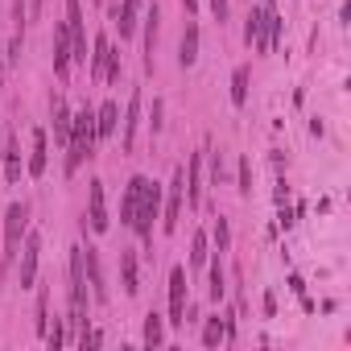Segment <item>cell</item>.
<instances>
[{
    "instance_id": "6da1fadb",
    "label": "cell",
    "mask_w": 351,
    "mask_h": 351,
    "mask_svg": "<svg viewBox=\"0 0 351 351\" xmlns=\"http://www.w3.org/2000/svg\"><path fill=\"white\" fill-rule=\"evenodd\" d=\"M95 108L83 104L71 120V141H66V173H79V165L87 157H95Z\"/></svg>"
},
{
    "instance_id": "7a4b0ae2",
    "label": "cell",
    "mask_w": 351,
    "mask_h": 351,
    "mask_svg": "<svg viewBox=\"0 0 351 351\" xmlns=\"http://www.w3.org/2000/svg\"><path fill=\"white\" fill-rule=\"evenodd\" d=\"M157 211H161V186L145 178L141 199H136V215H132V232H136L145 244H153V219H157Z\"/></svg>"
},
{
    "instance_id": "3957f363",
    "label": "cell",
    "mask_w": 351,
    "mask_h": 351,
    "mask_svg": "<svg viewBox=\"0 0 351 351\" xmlns=\"http://www.w3.org/2000/svg\"><path fill=\"white\" fill-rule=\"evenodd\" d=\"M25 228H29V203H13L9 215H5V269L17 261L21 240H25Z\"/></svg>"
},
{
    "instance_id": "277c9868",
    "label": "cell",
    "mask_w": 351,
    "mask_h": 351,
    "mask_svg": "<svg viewBox=\"0 0 351 351\" xmlns=\"http://www.w3.org/2000/svg\"><path fill=\"white\" fill-rule=\"evenodd\" d=\"M186 302H191L186 269L173 265V269H169V322H173V326H186Z\"/></svg>"
},
{
    "instance_id": "5b68a950",
    "label": "cell",
    "mask_w": 351,
    "mask_h": 351,
    "mask_svg": "<svg viewBox=\"0 0 351 351\" xmlns=\"http://www.w3.org/2000/svg\"><path fill=\"white\" fill-rule=\"evenodd\" d=\"M182 195H186V169L178 165V169H173V178H169V195H165V219H161L165 232H178V219H182Z\"/></svg>"
},
{
    "instance_id": "8992f818",
    "label": "cell",
    "mask_w": 351,
    "mask_h": 351,
    "mask_svg": "<svg viewBox=\"0 0 351 351\" xmlns=\"http://www.w3.org/2000/svg\"><path fill=\"white\" fill-rule=\"evenodd\" d=\"M66 34H71V54L75 62H87V25H83V5L79 0H66Z\"/></svg>"
},
{
    "instance_id": "52a82bcc",
    "label": "cell",
    "mask_w": 351,
    "mask_h": 351,
    "mask_svg": "<svg viewBox=\"0 0 351 351\" xmlns=\"http://www.w3.org/2000/svg\"><path fill=\"white\" fill-rule=\"evenodd\" d=\"M83 223H91L95 236H104V232L112 228V219H108V203H104V182H99V178L87 182V219H83Z\"/></svg>"
},
{
    "instance_id": "ba28073f",
    "label": "cell",
    "mask_w": 351,
    "mask_h": 351,
    "mask_svg": "<svg viewBox=\"0 0 351 351\" xmlns=\"http://www.w3.org/2000/svg\"><path fill=\"white\" fill-rule=\"evenodd\" d=\"M21 273H17V281H21V289H29V285H38V256H42V236H25V244H21Z\"/></svg>"
},
{
    "instance_id": "9c48e42d",
    "label": "cell",
    "mask_w": 351,
    "mask_h": 351,
    "mask_svg": "<svg viewBox=\"0 0 351 351\" xmlns=\"http://www.w3.org/2000/svg\"><path fill=\"white\" fill-rule=\"evenodd\" d=\"M71 66H75V54H71V34H66V25L58 21V25H54V75L66 83V79H71Z\"/></svg>"
},
{
    "instance_id": "30bf717a",
    "label": "cell",
    "mask_w": 351,
    "mask_h": 351,
    "mask_svg": "<svg viewBox=\"0 0 351 351\" xmlns=\"http://www.w3.org/2000/svg\"><path fill=\"white\" fill-rule=\"evenodd\" d=\"M261 38H256V50L261 54H269V50H277V42H281V13L273 9V5H265L261 9Z\"/></svg>"
},
{
    "instance_id": "8fae6325",
    "label": "cell",
    "mask_w": 351,
    "mask_h": 351,
    "mask_svg": "<svg viewBox=\"0 0 351 351\" xmlns=\"http://www.w3.org/2000/svg\"><path fill=\"white\" fill-rule=\"evenodd\" d=\"M203 153H207V149L191 153V161H186V203H191L195 211L203 207Z\"/></svg>"
},
{
    "instance_id": "7c38bea8",
    "label": "cell",
    "mask_w": 351,
    "mask_h": 351,
    "mask_svg": "<svg viewBox=\"0 0 351 351\" xmlns=\"http://www.w3.org/2000/svg\"><path fill=\"white\" fill-rule=\"evenodd\" d=\"M83 273H87V281H91V298L95 302H108V285H104V269H99V252L87 244L83 248Z\"/></svg>"
},
{
    "instance_id": "4fadbf2b",
    "label": "cell",
    "mask_w": 351,
    "mask_h": 351,
    "mask_svg": "<svg viewBox=\"0 0 351 351\" xmlns=\"http://www.w3.org/2000/svg\"><path fill=\"white\" fill-rule=\"evenodd\" d=\"M50 120H54V141L66 149V141H71V120H75V112L66 108V99L62 95H54L50 99Z\"/></svg>"
},
{
    "instance_id": "5bb4252c",
    "label": "cell",
    "mask_w": 351,
    "mask_h": 351,
    "mask_svg": "<svg viewBox=\"0 0 351 351\" xmlns=\"http://www.w3.org/2000/svg\"><path fill=\"white\" fill-rule=\"evenodd\" d=\"M136 128H141V91H132V95H128L124 132H120V149H124V153H132V145H136Z\"/></svg>"
},
{
    "instance_id": "9a60e30c",
    "label": "cell",
    "mask_w": 351,
    "mask_h": 351,
    "mask_svg": "<svg viewBox=\"0 0 351 351\" xmlns=\"http://www.w3.org/2000/svg\"><path fill=\"white\" fill-rule=\"evenodd\" d=\"M46 161H50V149H46V128H34V149H29V161H25L29 178H42V173H46Z\"/></svg>"
},
{
    "instance_id": "2e32d148",
    "label": "cell",
    "mask_w": 351,
    "mask_h": 351,
    "mask_svg": "<svg viewBox=\"0 0 351 351\" xmlns=\"http://www.w3.org/2000/svg\"><path fill=\"white\" fill-rule=\"evenodd\" d=\"M141 186H145V178H141V173H136V178H128V186H124V199H120V223H124V228H132V215H136Z\"/></svg>"
},
{
    "instance_id": "e0dca14e",
    "label": "cell",
    "mask_w": 351,
    "mask_h": 351,
    "mask_svg": "<svg viewBox=\"0 0 351 351\" xmlns=\"http://www.w3.org/2000/svg\"><path fill=\"white\" fill-rule=\"evenodd\" d=\"M178 62H182V66H195V62H199V25H195V21H186V29H182Z\"/></svg>"
},
{
    "instance_id": "ac0fdd59",
    "label": "cell",
    "mask_w": 351,
    "mask_h": 351,
    "mask_svg": "<svg viewBox=\"0 0 351 351\" xmlns=\"http://www.w3.org/2000/svg\"><path fill=\"white\" fill-rule=\"evenodd\" d=\"M120 281H124V293H128V298L141 289V277H136V252H128V248H120Z\"/></svg>"
},
{
    "instance_id": "d6986e66",
    "label": "cell",
    "mask_w": 351,
    "mask_h": 351,
    "mask_svg": "<svg viewBox=\"0 0 351 351\" xmlns=\"http://www.w3.org/2000/svg\"><path fill=\"white\" fill-rule=\"evenodd\" d=\"M5 178L9 182H21V169H25V161H21V141H5Z\"/></svg>"
},
{
    "instance_id": "ffe728a7",
    "label": "cell",
    "mask_w": 351,
    "mask_h": 351,
    "mask_svg": "<svg viewBox=\"0 0 351 351\" xmlns=\"http://www.w3.org/2000/svg\"><path fill=\"white\" fill-rule=\"evenodd\" d=\"M157 21H161V13H157V5L149 9V17H145V71L153 75V50H157Z\"/></svg>"
},
{
    "instance_id": "44dd1931",
    "label": "cell",
    "mask_w": 351,
    "mask_h": 351,
    "mask_svg": "<svg viewBox=\"0 0 351 351\" xmlns=\"http://www.w3.org/2000/svg\"><path fill=\"white\" fill-rule=\"evenodd\" d=\"M136 13H141V0H124L116 9V25H120V38H132L136 34Z\"/></svg>"
},
{
    "instance_id": "7402d4cb",
    "label": "cell",
    "mask_w": 351,
    "mask_h": 351,
    "mask_svg": "<svg viewBox=\"0 0 351 351\" xmlns=\"http://www.w3.org/2000/svg\"><path fill=\"white\" fill-rule=\"evenodd\" d=\"M108 54H112V46H108V38L99 34V38H95V54H87V58H91V79H95V83H104V71H108Z\"/></svg>"
},
{
    "instance_id": "603a6c76",
    "label": "cell",
    "mask_w": 351,
    "mask_h": 351,
    "mask_svg": "<svg viewBox=\"0 0 351 351\" xmlns=\"http://www.w3.org/2000/svg\"><path fill=\"white\" fill-rule=\"evenodd\" d=\"M116 120H120V108L108 99V104L95 112V136H112V132H116Z\"/></svg>"
},
{
    "instance_id": "cb8c5ba5",
    "label": "cell",
    "mask_w": 351,
    "mask_h": 351,
    "mask_svg": "<svg viewBox=\"0 0 351 351\" xmlns=\"http://www.w3.org/2000/svg\"><path fill=\"white\" fill-rule=\"evenodd\" d=\"M211 261V240H207V232H195L191 236V269H203Z\"/></svg>"
},
{
    "instance_id": "d4e9b609",
    "label": "cell",
    "mask_w": 351,
    "mask_h": 351,
    "mask_svg": "<svg viewBox=\"0 0 351 351\" xmlns=\"http://www.w3.org/2000/svg\"><path fill=\"white\" fill-rule=\"evenodd\" d=\"M161 339H165V318L157 310H149L145 314V347H161Z\"/></svg>"
},
{
    "instance_id": "484cf974",
    "label": "cell",
    "mask_w": 351,
    "mask_h": 351,
    "mask_svg": "<svg viewBox=\"0 0 351 351\" xmlns=\"http://www.w3.org/2000/svg\"><path fill=\"white\" fill-rule=\"evenodd\" d=\"M219 343H228V318H207V326H203V347H219Z\"/></svg>"
},
{
    "instance_id": "4316f807",
    "label": "cell",
    "mask_w": 351,
    "mask_h": 351,
    "mask_svg": "<svg viewBox=\"0 0 351 351\" xmlns=\"http://www.w3.org/2000/svg\"><path fill=\"white\" fill-rule=\"evenodd\" d=\"M248 79H252V71L248 66H236V75H232V104L236 108L248 104Z\"/></svg>"
},
{
    "instance_id": "83f0119b",
    "label": "cell",
    "mask_w": 351,
    "mask_h": 351,
    "mask_svg": "<svg viewBox=\"0 0 351 351\" xmlns=\"http://www.w3.org/2000/svg\"><path fill=\"white\" fill-rule=\"evenodd\" d=\"M211 240H215V252H219V256L232 248V228H228V219H223V215L215 219V228H211Z\"/></svg>"
},
{
    "instance_id": "f1b7e54d",
    "label": "cell",
    "mask_w": 351,
    "mask_h": 351,
    "mask_svg": "<svg viewBox=\"0 0 351 351\" xmlns=\"http://www.w3.org/2000/svg\"><path fill=\"white\" fill-rule=\"evenodd\" d=\"M223 293H228V285H223V261L215 256L211 261V302H219Z\"/></svg>"
},
{
    "instance_id": "f546056e",
    "label": "cell",
    "mask_w": 351,
    "mask_h": 351,
    "mask_svg": "<svg viewBox=\"0 0 351 351\" xmlns=\"http://www.w3.org/2000/svg\"><path fill=\"white\" fill-rule=\"evenodd\" d=\"M261 21H265V17H261V9H252V13H248V21H244V42H248V46H256V38H261Z\"/></svg>"
},
{
    "instance_id": "4dcf8cb0",
    "label": "cell",
    "mask_w": 351,
    "mask_h": 351,
    "mask_svg": "<svg viewBox=\"0 0 351 351\" xmlns=\"http://www.w3.org/2000/svg\"><path fill=\"white\" fill-rule=\"evenodd\" d=\"M240 195H244V199L252 195V161H248V157H240Z\"/></svg>"
},
{
    "instance_id": "1f68e13d",
    "label": "cell",
    "mask_w": 351,
    "mask_h": 351,
    "mask_svg": "<svg viewBox=\"0 0 351 351\" xmlns=\"http://www.w3.org/2000/svg\"><path fill=\"white\" fill-rule=\"evenodd\" d=\"M75 343H79V347L87 351V347H99V343H104V335H99V330H83V335H79Z\"/></svg>"
},
{
    "instance_id": "d6a6232c",
    "label": "cell",
    "mask_w": 351,
    "mask_h": 351,
    "mask_svg": "<svg viewBox=\"0 0 351 351\" xmlns=\"http://www.w3.org/2000/svg\"><path fill=\"white\" fill-rule=\"evenodd\" d=\"M211 13H215V21L223 25V21H228V0H211Z\"/></svg>"
},
{
    "instance_id": "836d02e7",
    "label": "cell",
    "mask_w": 351,
    "mask_h": 351,
    "mask_svg": "<svg viewBox=\"0 0 351 351\" xmlns=\"http://www.w3.org/2000/svg\"><path fill=\"white\" fill-rule=\"evenodd\" d=\"M42 17V0H25V21H38Z\"/></svg>"
},
{
    "instance_id": "e575fe53",
    "label": "cell",
    "mask_w": 351,
    "mask_h": 351,
    "mask_svg": "<svg viewBox=\"0 0 351 351\" xmlns=\"http://www.w3.org/2000/svg\"><path fill=\"white\" fill-rule=\"evenodd\" d=\"M281 228H293V211H289L285 203H281Z\"/></svg>"
},
{
    "instance_id": "d590c367",
    "label": "cell",
    "mask_w": 351,
    "mask_h": 351,
    "mask_svg": "<svg viewBox=\"0 0 351 351\" xmlns=\"http://www.w3.org/2000/svg\"><path fill=\"white\" fill-rule=\"evenodd\" d=\"M5 66H9V62H5V50H0V87H5Z\"/></svg>"
},
{
    "instance_id": "8d00e7d4",
    "label": "cell",
    "mask_w": 351,
    "mask_h": 351,
    "mask_svg": "<svg viewBox=\"0 0 351 351\" xmlns=\"http://www.w3.org/2000/svg\"><path fill=\"white\" fill-rule=\"evenodd\" d=\"M182 5H186V13H195V9H199V0H182Z\"/></svg>"
},
{
    "instance_id": "74e56055",
    "label": "cell",
    "mask_w": 351,
    "mask_h": 351,
    "mask_svg": "<svg viewBox=\"0 0 351 351\" xmlns=\"http://www.w3.org/2000/svg\"><path fill=\"white\" fill-rule=\"evenodd\" d=\"M0 149H5V141H0Z\"/></svg>"
}]
</instances>
